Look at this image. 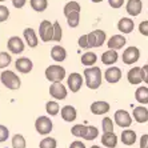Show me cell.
I'll use <instances>...</instances> for the list:
<instances>
[{"instance_id": "obj_1", "label": "cell", "mask_w": 148, "mask_h": 148, "mask_svg": "<svg viewBox=\"0 0 148 148\" xmlns=\"http://www.w3.org/2000/svg\"><path fill=\"white\" fill-rule=\"evenodd\" d=\"M84 79L86 84L90 90H97L101 86V80H103V73L99 67H87L84 69Z\"/></svg>"}, {"instance_id": "obj_2", "label": "cell", "mask_w": 148, "mask_h": 148, "mask_svg": "<svg viewBox=\"0 0 148 148\" xmlns=\"http://www.w3.org/2000/svg\"><path fill=\"white\" fill-rule=\"evenodd\" d=\"M0 80L3 83L4 87H7L8 90H19L20 88V79L16 73H14L12 71H3L0 75Z\"/></svg>"}, {"instance_id": "obj_3", "label": "cell", "mask_w": 148, "mask_h": 148, "mask_svg": "<svg viewBox=\"0 0 148 148\" xmlns=\"http://www.w3.org/2000/svg\"><path fill=\"white\" fill-rule=\"evenodd\" d=\"M45 77L52 83H62V80L66 77V69L62 66L52 64L45 69Z\"/></svg>"}, {"instance_id": "obj_4", "label": "cell", "mask_w": 148, "mask_h": 148, "mask_svg": "<svg viewBox=\"0 0 148 148\" xmlns=\"http://www.w3.org/2000/svg\"><path fill=\"white\" fill-rule=\"evenodd\" d=\"M53 24L49 20H41L40 25H39V36H40L41 41L48 43V41L53 40Z\"/></svg>"}, {"instance_id": "obj_5", "label": "cell", "mask_w": 148, "mask_h": 148, "mask_svg": "<svg viewBox=\"0 0 148 148\" xmlns=\"http://www.w3.org/2000/svg\"><path fill=\"white\" fill-rule=\"evenodd\" d=\"M52 120L48 116H39L35 121V128L40 135H48L52 131Z\"/></svg>"}, {"instance_id": "obj_6", "label": "cell", "mask_w": 148, "mask_h": 148, "mask_svg": "<svg viewBox=\"0 0 148 148\" xmlns=\"http://www.w3.org/2000/svg\"><path fill=\"white\" fill-rule=\"evenodd\" d=\"M88 35V43H90V48H97V47H101L106 41V32L101 31V29H96V31L90 32Z\"/></svg>"}, {"instance_id": "obj_7", "label": "cell", "mask_w": 148, "mask_h": 148, "mask_svg": "<svg viewBox=\"0 0 148 148\" xmlns=\"http://www.w3.org/2000/svg\"><path fill=\"white\" fill-rule=\"evenodd\" d=\"M114 119H115V123L121 128H125L130 127L132 124V116L128 114L125 110H117L114 115Z\"/></svg>"}, {"instance_id": "obj_8", "label": "cell", "mask_w": 148, "mask_h": 148, "mask_svg": "<svg viewBox=\"0 0 148 148\" xmlns=\"http://www.w3.org/2000/svg\"><path fill=\"white\" fill-rule=\"evenodd\" d=\"M139 58H140V51L138 47H134V45L125 48L123 52V63L125 64H134L139 60Z\"/></svg>"}, {"instance_id": "obj_9", "label": "cell", "mask_w": 148, "mask_h": 148, "mask_svg": "<svg viewBox=\"0 0 148 148\" xmlns=\"http://www.w3.org/2000/svg\"><path fill=\"white\" fill-rule=\"evenodd\" d=\"M67 84H68V88L71 90V92H79L82 86L84 84V80H83L80 73L72 72L67 79Z\"/></svg>"}, {"instance_id": "obj_10", "label": "cell", "mask_w": 148, "mask_h": 148, "mask_svg": "<svg viewBox=\"0 0 148 148\" xmlns=\"http://www.w3.org/2000/svg\"><path fill=\"white\" fill-rule=\"evenodd\" d=\"M7 47H8V51L12 52V53H21L24 51L25 48V44L24 41L21 40L19 36H12V38L8 39V43H7Z\"/></svg>"}, {"instance_id": "obj_11", "label": "cell", "mask_w": 148, "mask_h": 148, "mask_svg": "<svg viewBox=\"0 0 148 148\" xmlns=\"http://www.w3.org/2000/svg\"><path fill=\"white\" fill-rule=\"evenodd\" d=\"M49 95L56 100H64L67 97V88L62 83H52L49 87Z\"/></svg>"}, {"instance_id": "obj_12", "label": "cell", "mask_w": 148, "mask_h": 148, "mask_svg": "<svg viewBox=\"0 0 148 148\" xmlns=\"http://www.w3.org/2000/svg\"><path fill=\"white\" fill-rule=\"evenodd\" d=\"M104 79L107 80L110 84H115L121 79V69L119 67H110V68L104 72Z\"/></svg>"}, {"instance_id": "obj_13", "label": "cell", "mask_w": 148, "mask_h": 148, "mask_svg": "<svg viewBox=\"0 0 148 148\" xmlns=\"http://www.w3.org/2000/svg\"><path fill=\"white\" fill-rule=\"evenodd\" d=\"M15 67L20 73H28L31 72L34 68V63L31 62V59L28 58H19L15 62Z\"/></svg>"}, {"instance_id": "obj_14", "label": "cell", "mask_w": 148, "mask_h": 148, "mask_svg": "<svg viewBox=\"0 0 148 148\" xmlns=\"http://www.w3.org/2000/svg\"><path fill=\"white\" fill-rule=\"evenodd\" d=\"M141 10H143L141 0H128L125 4V11L131 16H139L141 14Z\"/></svg>"}, {"instance_id": "obj_15", "label": "cell", "mask_w": 148, "mask_h": 148, "mask_svg": "<svg viewBox=\"0 0 148 148\" xmlns=\"http://www.w3.org/2000/svg\"><path fill=\"white\" fill-rule=\"evenodd\" d=\"M127 79L130 84H134V86H138V84L143 83V72H141L140 67H134V68L130 69L127 73Z\"/></svg>"}, {"instance_id": "obj_16", "label": "cell", "mask_w": 148, "mask_h": 148, "mask_svg": "<svg viewBox=\"0 0 148 148\" xmlns=\"http://www.w3.org/2000/svg\"><path fill=\"white\" fill-rule=\"evenodd\" d=\"M127 40L124 38L123 35H114V36H111L110 40L107 41V45L110 49H114V51H117V49L123 48L124 45H125Z\"/></svg>"}, {"instance_id": "obj_17", "label": "cell", "mask_w": 148, "mask_h": 148, "mask_svg": "<svg viewBox=\"0 0 148 148\" xmlns=\"http://www.w3.org/2000/svg\"><path fill=\"white\" fill-rule=\"evenodd\" d=\"M23 36H24V40L25 43L28 44V47H31V48H35L36 45L39 44L38 41V35L35 32L34 28H25L24 31H23Z\"/></svg>"}, {"instance_id": "obj_18", "label": "cell", "mask_w": 148, "mask_h": 148, "mask_svg": "<svg viewBox=\"0 0 148 148\" xmlns=\"http://www.w3.org/2000/svg\"><path fill=\"white\" fill-rule=\"evenodd\" d=\"M135 28V23L130 17H121L119 23H117V29L121 34H131Z\"/></svg>"}, {"instance_id": "obj_19", "label": "cell", "mask_w": 148, "mask_h": 148, "mask_svg": "<svg viewBox=\"0 0 148 148\" xmlns=\"http://www.w3.org/2000/svg\"><path fill=\"white\" fill-rule=\"evenodd\" d=\"M51 58L53 62L56 63H62L66 60L67 58V51L64 47H62V45H53L51 49Z\"/></svg>"}, {"instance_id": "obj_20", "label": "cell", "mask_w": 148, "mask_h": 148, "mask_svg": "<svg viewBox=\"0 0 148 148\" xmlns=\"http://www.w3.org/2000/svg\"><path fill=\"white\" fill-rule=\"evenodd\" d=\"M110 104L107 101H103V100H99V101H93L91 104V112L93 115H104L110 111Z\"/></svg>"}, {"instance_id": "obj_21", "label": "cell", "mask_w": 148, "mask_h": 148, "mask_svg": "<svg viewBox=\"0 0 148 148\" xmlns=\"http://www.w3.org/2000/svg\"><path fill=\"white\" fill-rule=\"evenodd\" d=\"M132 116H134L135 121L138 123H147L148 121V110L143 106H139V107L134 108V112H132Z\"/></svg>"}, {"instance_id": "obj_22", "label": "cell", "mask_w": 148, "mask_h": 148, "mask_svg": "<svg viewBox=\"0 0 148 148\" xmlns=\"http://www.w3.org/2000/svg\"><path fill=\"white\" fill-rule=\"evenodd\" d=\"M117 59H119L117 52L114 51V49H108L101 55V63L106 64V66H112L117 62Z\"/></svg>"}, {"instance_id": "obj_23", "label": "cell", "mask_w": 148, "mask_h": 148, "mask_svg": "<svg viewBox=\"0 0 148 148\" xmlns=\"http://www.w3.org/2000/svg\"><path fill=\"white\" fill-rule=\"evenodd\" d=\"M60 115H62L64 121H73L76 119V108L72 106H66L60 110Z\"/></svg>"}, {"instance_id": "obj_24", "label": "cell", "mask_w": 148, "mask_h": 148, "mask_svg": "<svg viewBox=\"0 0 148 148\" xmlns=\"http://www.w3.org/2000/svg\"><path fill=\"white\" fill-rule=\"evenodd\" d=\"M121 141L124 145H134L136 143V132L134 130H124L121 132Z\"/></svg>"}, {"instance_id": "obj_25", "label": "cell", "mask_w": 148, "mask_h": 148, "mask_svg": "<svg viewBox=\"0 0 148 148\" xmlns=\"http://www.w3.org/2000/svg\"><path fill=\"white\" fill-rule=\"evenodd\" d=\"M101 143L104 147L107 148H115L117 144V136L115 132H110V134H103L101 136Z\"/></svg>"}, {"instance_id": "obj_26", "label": "cell", "mask_w": 148, "mask_h": 148, "mask_svg": "<svg viewBox=\"0 0 148 148\" xmlns=\"http://www.w3.org/2000/svg\"><path fill=\"white\" fill-rule=\"evenodd\" d=\"M135 99L140 104H148V87H139L135 92Z\"/></svg>"}, {"instance_id": "obj_27", "label": "cell", "mask_w": 148, "mask_h": 148, "mask_svg": "<svg viewBox=\"0 0 148 148\" xmlns=\"http://www.w3.org/2000/svg\"><path fill=\"white\" fill-rule=\"evenodd\" d=\"M97 60V56L95 52H84L82 55V64L86 67H93Z\"/></svg>"}, {"instance_id": "obj_28", "label": "cell", "mask_w": 148, "mask_h": 148, "mask_svg": "<svg viewBox=\"0 0 148 148\" xmlns=\"http://www.w3.org/2000/svg\"><path fill=\"white\" fill-rule=\"evenodd\" d=\"M88 132V125H83V124H76L71 130V134L76 138H83L86 139V135Z\"/></svg>"}, {"instance_id": "obj_29", "label": "cell", "mask_w": 148, "mask_h": 148, "mask_svg": "<svg viewBox=\"0 0 148 148\" xmlns=\"http://www.w3.org/2000/svg\"><path fill=\"white\" fill-rule=\"evenodd\" d=\"M29 4L36 12H43L48 7V0H29Z\"/></svg>"}, {"instance_id": "obj_30", "label": "cell", "mask_w": 148, "mask_h": 148, "mask_svg": "<svg viewBox=\"0 0 148 148\" xmlns=\"http://www.w3.org/2000/svg\"><path fill=\"white\" fill-rule=\"evenodd\" d=\"M77 11H82V7H80V4L77 3V1H68V3L64 5V10H63V12H64V15H66V17L68 16V15H71L72 12H77Z\"/></svg>"}, {"instance_id": "obj_31", "label": "cell", "mask_w": 148, "mask_h": 148, "mask_svg": "<svg viewBox=\"0 0 148 148\" xmlns=\"http://www.w3.org/2000/svg\"><path fill=\"white\" fill-rule=\"evenodd\" d=\"M67 23H68V25L71 28L77 27L80 23V12L79 11H77V12H72L71 15H68V16H67Z\"/></svg>"}, {"instance_id": "obj_32", "label": "cell", "mask_w": 148, "mask_h": 148, "mask_svg": "<svg viewBox=\"0 0 148 148\" xmlns=\"http://www.w3.org/2000/svg\"><path fill=\"white\" fill-rule=\"evenodd\" d=\"M45 111L51 116H56L60 112V107H59V104L56 101H48V103L45 104Z\"/></svg>"}, {"instance_id": "obj_33", "label": "cell", "mask_w": 148, "mask_h": 148, "mask_svg": "<svg viewBox=\"0 0 148 148\" xmlns=\"http://www.w3.org/2000/svg\"><path fill=\"white\" fill-rule=\"evenodd\" d=\"M101 127H103V134L114 132V121H112V119L106 116L103 120H101Z\"/></svg>"}, {"instance_id": "obj_34", "label": "cell", "mask_w": 148, "mask_h": 148, "mask_svg": "<svg viewBox=\"0 0 148 148\" xmlns=\"http://www.w3.org/2000/svg\"><path fill=\"white\" fill-rule=\"evenodd\" d=\"M12 148H25V139L23 135L16 134L12 138Z\"/></svg>"}, {"instance_id": "obj_35", "label": "cell", "mask_w": 148, "mask_h": 148, "mask_svg": "<svg viewBox=\"0 0 148 148\" xmlns=\"http://www.w3.org/2000/svg\"><path fill=\"white\" fill-rule=\"evenodd\" d=\"M56 147H58V141L53 138H44L39 144V148H56Z\"/></svg>"}, {"instance_id": "obj_36", "label": "cell", "mask_w": 148, "mask_h": 148, "mask_svg": "<svg viewBox=\"0 0 148 148\" xmlns=\"http://www.w3.org/2000/svg\"><path fill=\"white\" fill-rule=\"evenodd\" d=\"M11 62H12V59H11V55L8 52H0V69L8 67Z\"/></svg>"}, {"instance_id": "obj_37", "label": "cell", "mask_w": 148, "mask_h": 148, "mask_svg": "<svg viewBox=\"0 0 148 148\" xmlns=\"http://www.w3.org/2000/svg\"><path fill=\"white\" fill-rule=\"evenodd\" d=\"M53 29H55V32H53V41H60L63 38V29L59 21L53 23Z\"/></svg>"}, {"instance_id": "obj_38", "label": "cell", "mask_w": 148, "mask_h": 148, "mask_svg": "<svg viewBox=\"0 0 148 148\" xmlns=\"http://www.w3.org/2000/svg\"><path fill=\"white\" fill-rule=\"evenodd\" d=\"M99 136V130L93 125H88V132L86 135V140H95Z\"/></svg>"}, {"instance_id": "obj_39", "label": "cell", "mask_w": 148, "mask_h": 148, "mask_svg": "<svg viewBox=\"0 0 148 148\" xmlns=\"http://www.w3.org/2000/svg\"><path fill=\"white\" fill-rule=\"evenodd\" d=\"M8 17H10V10L5 5H0V23L8 20Z\"/></svg>"}, {"instance_id": "obj_40", "label": "cell", "mask_w": 148, "mask_h": 148, "mask_svg": "<svg viewBox=\"0 0 148 148\" xmlns=\"http://www.w3.org/2000/svg\"><path fill=\"white\" fill-rule=\"evenodd\" d=\"M8 136H10V131H8V128L0 124V143H4V141H7Z\"/></svg>"}, {"instance_id": "obj_41", "label": "cell", "mask_w": 148, "mask_h": 148, "mask_svg": "<svg viewBox=\"0 0 148 148\" xmlns=\"http://www.w3.org/2000/svg\"><path fill=\"white\" fill-rule=\"evenodd\" d=\"M79 45L82 48L87 49L90 48V43H88V35H82L79 38Z\"/></svg>"}, {"instance_id": "obj_42", "label": "cell", "mask_w": 148, "mask_h": 148, "mask_svg": "<svg viewBox=\"0 0 148 148\" xmlns=\"http://www.w3.org/2000/svg\"><path fill=\"white\" fill-rule=\"evenodd\" d=\"M139 32L143 36H148V20L141 21L140 24H139Z\"/></svg>"}, {"instance_id": "obj_43", "label": "cell", "mask_w": 148, "mask_h": 148, "mask_svg": "<svg viewBox=\"0 0 148 148\" xmlns=\"http://www.w3.org/2000/svg\"><path fill=\"white\" fill-rule=\"evenodd\" d=\"M108 4H110L112 8H115V10H117V8L123 7L124 4V0H108Z\"/></svg>"}, {"instance_id": "obj_44", "label": "cell", "mask_w": 148, "mask_h": 148, "mask_svg": "<svg viewBox=\"0 0 148 148\" xmlns=\"http://www.w3.org/2000/svg\"><path fill=\"white\" fill-rule=\"evenodd\" d=\"M141 72H143V82L148 84V64H144L141 67Z\"/></svg>"}, {"instance_id": "obj_45", "label": "cell", "mask_w": 148, "mask_h": 148, "mask_svg": "<svg viewBox=\"0 0 148 148\" xmlns=\"http://www.w3.org/2000/svg\"><path fill=\"white\" fill-rule=\"evenodd\" d=\"M25 3H27V0H12V4H14V7L17 8V10H20V8L24 7Z\"/></svg>"}, {"instance_id": "obj_46", "label": "cell", "mask_w": 148, "mask_h": 148, "mask_svg": "<svg viewBox=\"0 0 148 148\" xmlns=\"http://www.w3.org/2000/svg\"><path fill=\"white\" fill-rule=\"evenodd\" d=\"M140 148H148V134H144L140 138Z\"/></svg>"}, {"instance_id": "obj_47", "label": "cell", "mask_w": 148, "mask_h": 148, "mask_svg": "<svg viewBox=\"0 0 148 148\" xmlns=\"http://www.w3.org/2000/svg\"><path fill=\"white\" fill-rule=\"evenodd\" d=\"M69 148H86V145H84V143H82V141L75 140L69 144Z\"/></svg>"}, {"instance_id": "obj_48", "label": "cell", "mask_w": 148, "mask_h": 148, "mask_svg": "<svg viewBox=\"0 0 148 148\" xmlns=\"http://www.w3.org/2000/svg\"><path fill=\"white\" fill-rule=\"evenodd\" d=\"M91 1H92V3H101L103 0H91Z\"/></svg>"}, {"instance_id": "obj_49", "label": "cell", "mask_w": 148, "mask_h": 148, "mask_svg": "<svg viewBox=\"0 0 148 148\" xmlns=\"http://www.w3.org/2000/svg\"><path fill=\"white\" fill-rule=\"evenodd\" d=\"M91 148H100V147H99V145H92Z\"/></svg>"}, {"instance_id": "obj_50", "label": "cell", "mask_w": 148, "mask_h": 148, "mask_svg": "<svg viewBox=\"0 0 148 148\" xmlns=\"http://www.w3.org/2000/svg\"><path fill=\"white\" fill-rule=\"evenodd\" d=\"M3 1H5V0H0V3H3Z\"/></svg>"}]
</instances>
